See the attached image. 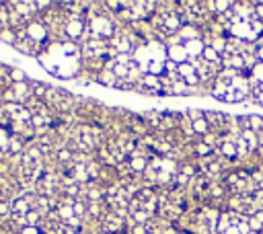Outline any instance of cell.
<instances>
[{
    "label": "cell",
    "instance_id": "cell-17",
    "mask_svg": "<svg viewBox=\"0 0 263 234\" xmlns=\"http://www.w3.org/2000/svg\"><path fill=\"white\" fill-rule=\"evenodd\" d=\"M185 115H187L189 120H191V124H193V122H198V120H202V117H204V113H202L200 109H195V107L187 109V111H185Z\"/></svg>",
    "mask_w": 263,
    "mask_h": 234
},
{
    "label": "cell",
    "instance_id": "cell-27",
    "mask_svg": "<svg viewBox=\"0 0 263 234\" xmlns=\"http://www.w3.org/2000/svg\"><path fill=\"white\" fill-rule=\"evenodd\" d=\"M11 150H13V152L21 150V144H19V140H13V142H11Z\"/></svg>",
    "mask_w": 263,
    "mask_h": 234
},
{
    "label": "cell",
    "instance_id": "cell-6",
    "mask_svg": "<svg viewBox=\"0 0 263 234\" xmlns=\"http://www.w3.org/2000/svg\"><path fill=\"white\" fill-rule=\"evenodd\" d=\"M31 212V203H29V199H23V197H19V199H15L13 201V214H19V216H27Z\"/></svg>",
    "mask_w": 263,
    "mask_h": 234
},
{
    "label": "cell",
    "instance_id": "cell-16",
    "mask_svg": "<svg viewBox=\"0 0 263 234\" xmlns=\"http://www.w3.org/2000/svg\"><path fill=\"white\" fill-rule=\"evenodd\" d=\"M25 222H27V226L35 228V226H37V222H39V212H37V209H35V212L31 209V212L25 216Z\"/></svg>",
    "mask_w": 263,
    "mask_h": 234
},
{
    "label": "cell",
    "instance_id": "cell-11",
    "mask_svg": "<svg viewBox=\"0 0 263 234\" xmlns=\"http://www.w3.org/2000/svg\"><path fill=\"white\" fill-rule=\"evenodd\" d=\"M13 92H15V97L21 101V99H25V97H29V86L25 84V82H15V86H13Z\"/></svg>",
    "mask_w": 263,
    "mask_h": 234
},
{
    "label": "cell",
    "instance_id": "cell-10",
    "mask_svg": "<svg viewBox=\"0 0 263 234\" xmlns=\"http://www.w3.org/2000/svg\"><path fill=\"white\" fill-rule=\"evenodd\" d=\"M129 169H132V171H144V169H146V158L134 154V156L129 158Z\"/></svg>",
    "mask_w": 263,
    "mask_h": 234
},
{
    "label": "cell",
    "instance_id": "cell-9",
    "mask_svg": "<svg viewBox=\"0 0 263 234\" xmlns=\"http://www.w3.org/2000/svg\"><path fill=\"white\" fill-rule=\"evenodd\" d=\"M97 80H99L101 84H107V86H115V84H117L115 74H113V72H107V70H103V72L97 76Z\"/></svg>",
    "mask_w": 263,
    "mask_h": 234
},
{
    "label": "cell",
    "instance_id": "cell-28",
    "mask_svg": "<svg viewBox=\"0 0 263 234\" xmlns=\"http://www.w3.org/2000/svg\"><path fill=\"white\" fill-rule=\"evenodd\" d=\"M257 58H259V60H261V62H263V45H261V48H259V52H257Z\"/></svg>",
    "mask_w": 263,
    "mask_h": 234
},
{
    "label": "cell",
    "instance_id": "cell-23",
    "mask_svg": "<svg viewBox=\"0 0 263 234\" xmlns=\"http://www.w3.org/2000/svg\"><path fill=\"white\" fill-rule=\"evenodd\" d=\"M210 150H212V148H210L208 144H198V152H200V154H208Z\"/></svg>",
    "mask_w": 263,
    "mask_h": 234
},
{
    "label": "cell",
    "instance_id": "cell-22",
    "mask_svg": "<svg viewBox=\"0 0 263 234\" xmlns=\"http://www.w3.org/2000/svg\"><path fill=\"white\" fill-rule=\"evenodd\" d=\"M25 76H27V74H25L23 70H13V80H15V82H25Z\"/></svg>",
    "mask_w": 263,
    "mask_h": 234
},
{
    "label": "cell",
    "instance_id": "cell-25",
    "mask_svg": "<svg viewBox=\"0 0 263 234\" xmlns=\"http://www.w3.org/2000/svg\"><path fill=\"white\" fill-rule=\"evenodd\" d=\"M255 19H257V21H259V19H263V5L255 7Z\"/></svg>",
    "mask_w": 263,
    "mask_h": 234
},
{
    "label": "cell",
    "instance_id": "cell-20",
    "mask_svg": "<svg viewBox=\"0 0 263 234\" xmlns=\"http://www.w3.org/2000/svg\"><path fill=\"white\" fill-rule=\"evenodd\" d=\"M72 212H74V216H76V218H82V214H84V205H82L80 201H76V203H72Z\"/></svg>",
    "mask_w": 263,
    "mask_h": 234
},
{
    "label": "cell",
    "instance_id": "cell-7",
    "mask_svg": "<svg viewBox=\"0 0 263 234\" xmlns=\"http://www.w3.org/2000/svg\"><path fill=\"white\" fill-rule=\"evenodd\" d=\"M230 226H232V220H230V216H228V214L218 216V220H216V232H218V234H224Z\"/></svg>",
    "mask_w": 263,
    "mask_h": 234
},
{
    "label": "cell",
    "instance_id": "cell-15",
    "mask_svg": "<svg viewBox=\"0 0 263 234\" xmlns=\"http://www.w3.org/2000/svg\"><path fill=\"white\" fill-rule=\"evenodd\" d=\"M222 154L228 156V158H234V156H236V144H234V140L222 142Z\"/></svg>",
    "mask_w": 263,
    "mask_h": 234
},
{
    "label": "cell",
    "instance_id": "cell-18",
    "mask_svg": "<svg viewBox=\"0 0 263 234\" xmlns=\"http://www.w3.org/2000/svg\"><path fill=\"white\" fill-rule=\"evenodd\" d=\"M48 207H50V199H48L46 195H41V197L37 199V212H39V216H41V214H46V212H48Z\"/></svg>",
    "mask_w": 263,
    "mask_h": 234
},
{
    "label": "cell",
    "instance_id": "cell-4",
    "mask_svg": "<svg viewBox=\"0 0 263 234\" xmlns=\"http://www.w3.org/2000/svg\"><path fill=\"white\" fill-rule=\"evenodd\" d=\"M82 31H84V25H82V21H80L78 17L66 25V33H68L72 39H78V37L82 35Z\"/></svg>",
    "mask_w": 263,
    "mask_h": 234
},
{
    "label": "cell",
    "instance_id": "cell-12",
    "mask_svg": "<svg viewBox=\"0 0 263 234\" xmlns=\"http://www.w3.org/2000/svg\"><path fill=\"white\" fill-rule=\"evenodd\" d=\"M240 140H245L251 148H257V144H259V142H257V134H255L253 130H243V132H240Z\"/></svg>",
    "mask_w": 263,
    "mask_h": 234
},
{
    "label": "cell",
    "instance_id": "cell-19",
    "mask_svg": "<svg viewBox=\"0 0 263 234\" xmlns=\"http://www.w3.org/2000/svg\"><path fill=\"white\" fill-rule=\"evenodd\" d=\"M212 48H214V52H218V54H220V52H226V41H224L222 37H218V39L212 41Z\"/></svg>",
    "mask_w": 263,
    "mask_h": 234
},
{
    "label": "cell",
    "instance_id": "cell-1",
    "mask_svg": "<svg viewBox=\"0 0 263 234\" xmlns=\"http://www.w3.org/2000/svg\"><path fill=\"white\" fill-rule=\"evenodd\" d=\"M167 56H169V60H171V62H175L177 66H181V64H185V62H189V54H187L185 45H169Z\"/></svg>",
    "mask_w": 263,
    "mask_h": 234
},
{
    "label": "cell",
    "instance_id": "cell-13",
    "mask_svg": "<svg viewBox=\"0 0 263 234\" xmlns=\"http://www.w3.org/2000/svg\"><path fill=\"white\" fill-rule=\"evenodd\" d=\"M121 224H123V222H121L117 216H109V218L105 220V230H107V232H117V230L121 228Z\"/></svg>",
    "mask_w": 263,
    "mask_h": 234
},
{
    "label": "cell",
    "instance_id": "cell-8",
    "mask_svg": "<svg viewBox=\"0 0 263 234\" xmlns=\"http://www.w3.org/2000/svg\"><path fill=\"white\" fill-rule=\"evenodd\" d=\"M15 7L19 9L17 13H19L21 17H31V15L35 13V9H37V7H35V3H17Z\"/></svg>",
    "mask_w": 263,
    "mask_h": 234
},
{
    "label": "cell",
    "instance_id": "cell-24",
    "mask_svg": "<svg viewBox=\"0 0 263 234\" xmlns=\"http://www.w3.org/2000/svg\"><path fill=\"white\" fill-rule=\"evenodd\" d=\"M58 158H60L62 162H66V160L70 158V152H68V150H60V152H58Z\"/></svg>",
    "mask_w": 263,
    "mask_h": 234
},
{
    "label": "cell",
    "instance_id": "cell-2",
    "mask_svg": "<svg viewBox=\"0 0 263 234\" xmlns=\"http://www.w3.org/2000/svg\"><path fill=\"white\" fill-rule=\"evenodd\" d=\"M183 29V21L179 19V15H167L165 17V25H163V31L165 33H179Z\"/></svg>",
    "mask_w": 263,
    "mask_h": 234
},
{
    "label": "cell",
    "instance_id": "cell-14",
    "mask_svg": "<svg viewBox=\"0 0 263 234\" xmlns=\"http://www.w3.org/2000/svg\"><path fill=\"white\" fill-rule=\"evenodd\" d=\"M191 128H193V132H195V134H204V136H206V134H210V124L204 120V117H202V120H198V122H193V124H191Z\"/></svg>",
    "mask_w": 263,
    "mask_h": 234
},
{
    "label": "cell",
    "instance_id": "cell-21",
    "mask_svg": "<svg viewBox=\"0 0 263 234\" xmlns=\"http://www.w3.org/2000/svg\"><path fill=\"white\" fill-rule=\"evenodd\" d=\"M13 214V201L11 203H0V216H9Z\"/></svg>",
    "mask_w": 263,
    "mask_h": 234
},
{
    "label": "cell",
    "instance_id": "cell-3",
    "mask_svg": "<svg viewBox=\"0 0 263 234\" xmlns=\"http://www.w3.org/2000/svg\"><path fill=\"white\" fill-rule=\"evenodd\" d=\"M25 31H27V37L31 41H35V43H41V39L46 37V27L43 25H37V23L35 25H29Z\"/></svg>",
    "mask_w": 263,
    "mask_h": 234
},
{
    "label": "cell",
    "instance_id": "cell-26",
    "mask_svg": "<svg viewBox=\"0 0 263 234\" xmlns=\"http://www.w3.org/2000/svg\"><path fill=\"white\" fill-rule=\"evenodd\" d=\"M5 101H19V99L15 97V92H13V90H7V92H5Z\"/></svg>",
    "mask_w": 263,
    "mask_h": 234
},
{
    "label": "cell",
    "instance_id": "cell-5",
    "mask_svg": "<svg viewBox=\"0 0 263 234\" xmlns=\"http://www.w3.org/2000/svg\"><path fill=\"white\" fill-rule=\"evenodd\" d=\"M185 50H187L189 58H202L206 45H204L200 39H193V41H187V43H185Z\"/></svg>",
    "mask_w": 263,
    "mask_h": 234
}]
</instances>
